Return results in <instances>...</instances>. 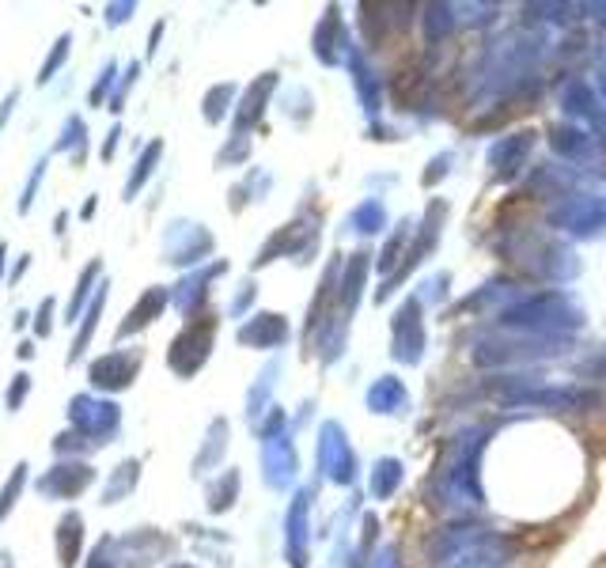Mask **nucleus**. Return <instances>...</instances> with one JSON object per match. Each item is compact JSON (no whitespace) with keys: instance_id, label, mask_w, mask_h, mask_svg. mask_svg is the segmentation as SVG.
<instances>
[{"instance_id":"f03ea898","label":"nucleus","mask_w":606,"mask_h":568,"mask_svg":"<svg viewBox=\"0 0 606 568\" xmlns=\"http://www.w3.org/2000/svg\"><path fill=\"white\" fill-rule=\"evenodd\" d=\"M91 481H95V470H91L88 462H57L54 470H46V474L35 481V489L38 497L46 500H72L80 497Z\"/></svg>"},{"instance_id":"9b49d317","label":"nucleus","mask_w":606,"mask_h":568,"mask_svg":"<svg viewBox=\"0 0 606 568\" xmlns=\"http://www.w3.org/2000/svg\"><path fill=\"white\" fill-rule=\"evenodd\" d=\"M69 50H72V35L65 31V35H61L54 46H50V57L42 61V69H38V84H50V80H54L57 69L69 61Z\"/></svg>"},{"instance_id":"9d476101","label":"nucleus","mask_w":606,"mask_h":568,"mask_svg":"<svg viewBox=\"0 0 606 568\" xmlns=\"http://www.w3.org/2000/svg\"><path fill=\"white\" fill-rule=\"evenodd\" d=\"M23 485H27V462H16V466H12V474H8V481H4V489H0V523L8 519L12 508H16Z\"/></svg>"},{"instance_id":"1a4fd4ad","label":"nucleus","mask_w":606,"mask_h":568,"mask_svg":"<svg viewBox=\"0 0 606 568\" xmlns=\"http://www.w3.org/2000/svg\"><path fill=\"white\" fill-rule=\"evenodd\" d=\"M137 474H141V462H137V459L122 462V466L110 474L107 489H103V504H114L118 497H125V493L137 485Z\"/></svg>"},{"instance_id":"ddd939ff","label":"nucleus","mask_w":606,"mask_h":568,"mask_svg":"<svg viewBox=\"0 0 606 568\" xmlns=\"http://www.w3.org/2000/svg\"><path fill=\"white\" fill-rule=\"evenodd\" d=\"M88 447H99V444L88 440L84 432H57L54 436V455H61V459H65V455H84Z\"/></svg>"},{"instance_id":"7ed1b4c3","label":"nucleus","mask_w":606,"mask_h":568,"mask_svg":"<svg viewBox=\"0 0 606 568\" xmlns=\"http://www.w3.org/2000/svg\"><path fill=\"white\" fill-rule=\"evenodd\" d=\"M137 368H141V353H137V349H129V353H107L88 368V379L91 387H99V391H125V387L133 383Z\"/></svg>"},{"instance_id":"39448f33","label":"nucleus","mask_w":606,"mask_h":568,"mask_svg":"<svg viewBox=\"0 0 606 568\" xmlns=\"http://www.w3.org/2000/svg\"><path fill=\"white\" fill-rule=\"evenodd\" d=\"M163 303H167V292H163V288H152V292H144L141 300H137V307L129 311V319L118 326V341L129 338V334H137V330H144V326H148V322H152L163 311Z\"/></svg>"},{"instance_id":"6e6552de","label":"nucleus","mask_w":606,"mask_h":568,"mask_svg":"<svg viewBox=\"0 0 606 568\" xmlns=\"http://www.w3.org/2000/svg\"><path fill=\"white\" fill-rule=\"evenodd\" d=\"M99 273H103V262L99 258H91V266L80 273V281H76V296H72V303L65 307V322H76L80 319V311H84V303H88L91 288H95V281H99Z\"/></svg>"},{"instance_id":"5701e85b","label":"nucleus","mask_w":606,"mask_h":568,"mask_svg":"<svg viewBox=\"0 0 606 568\" xmlns=\"http://www.w3.org/2000/svg\"><path fill=\"white\" fill-rule=\"evenodd\" d=\"M27 266H31V254H23V258H19V262H16V269H12V273H8V284H19V277H23V273H27Z\"/></svg>"},{"instance_id":"bb28decb","label":"nucleus","mask_w":606,"mask_h":568,"mask_svg":"<svg viewBox=\"0 0 606 568\" xmlns=\"http://www.w3.org/2000/svg\"><path fill=\"white\" fill-rule=\"evenodd\" d=\"M65 224H69V213H57V220H54V231H57V235L65 231Z\"/></svg>"},{"instance_id":"dca6fc26","label":"nucleus","mask_w":606,"mask_h":568,"mask_svg":"<svg viewBox=\"0 0 606 568\" xmlns=\"http://www.w3.org/2000/svg\"><path fill=\"white\" fill-rule=\"evenodd\" d=\"M54 307H57L54 296H46V300L38 303V311H35V338H50V334H54Z\"/></svg>"},{"instance_id":"6ab92c4d","label":"nucleus","mask_w":606,"mask_h":568,"mask_svg":"<svg viewBox=\"0 0 606 568\" xmlns=\"http://www.w3.org/2000/svg\"><path fill=\"white\" fill-rule=\"evenodd\" d=\"M133 76H137V65H129V72H125V80L118 84V91L110 95V110H122V103H125V91L133 88Z\"/></svg>"},{"instance_id":"a211bd4d","label":"nucleus","mask_w":606,"mask_h":568,"mask_svg":"<svg viewBox=\"0 0 606 568\" xmlns=\"http://www.w3.org/2000/svg\"><path fill=\"white\" fill-rule=\"evenodd\" d=\"M110 550H114V538H99L95 550H91L88 568H122L118 561H110Z\"/></svg>"},{"instance_id":"cd10ccee","label":"nucleus","mask_w":606,"mask_h":568,"mask_svg":"<svg viewBox=\"0 0 606 568\" xmlns=\"http://www.w3.org/2000/svg\"><path fill=\"white\" fill-rule=\"evenodd\" d=\"M0 568H12V553H0Z\"/></svg>"},{"instance_id":"423d86ee","label":"nucleus","mask_w":606,"mask_h":568,"mask_svg":"<svg viewBox=\"0 0 606 568\" xmlns=\"http://www.w3.org/2000/svg\"><path fill=\"white\" fill-rule=\"evenodd\" d=\"M103 303H107V284H99V288H95V300H91V307L80 315V330H76L72 349H69V364H76V360L84 356V349H88L91 334H95V326H99V315H103Z\"/></svg>"},{"instance_id":"412c9836","label":"nucleus","mask_w":606,"mask_h":568,"mask_svg":"<svg viewBox=\"0 0 606 568\" xmlns=\"http://www.w3.org/2000/svg\"><path fill=\"white\" fill-rule=\"evenodd\" d=\"M129 12H133V4H110L107 23H122V19H129Z\"/></svg>"},{"instance_id":"b1692460","label":"nucleus","mask_w":606,"mask_h":568,"mask_svg":"<svg viewBox=\"0 0 606 568\" xmlns=\"http://www.w3.org/2000/svg\"><path fill=\"white\" fill-rule=\"evenodd\" d=\"M95 209H99V197L91 194L88 201H84V205H80V220H91V216H95Z\"/></svg>"},{"instance_id":"f257e3e1","label":"nucleus","mask_w":606,"mask_h":568,"mask_svg":"<svg viewBox=\"0 0 606 568\" xmlns=\"http://www.w3.org/2000/svg\"><path fill=\"white\" fill-rule=\"evenodd\" d=\"M118 421L122 413L114 402H103V398H91V394H72L69 398V425L72 432H84L95 444H107L110 436L118 432Z\"/></svg>"},{"instance_id":"0eeeda50","label":"nucleus","mask_w":606,"mask_h":568,"mask_svg":"<svg viewBox=\"0 0 606 568\" xmlns=\"http://www.w3.org/2000/svg\"><path fill=\"white\" fill-rule=\"evenodd\" d=\"M57 152H65L72 163H84V156H88V129H84V118H80V114H72L69 122H65V133H61V141H57Z\"/></svg>"},{"instance_id":"aec40b11","label":"nucleus","mask_w":606,"mask_h":568,"mask_svg":"<svg viewBox=\"0 0 606 568\" xmlns=\"http://www.w3.org/2000/svg\"><path fill=\"white\" fill-rule=\"evenodd\" d=\"M19 103V88H12L8 95H4V103H0V129L8 125V118H12V107Z\"/></svg>"},{"instance_id":"4468645a","label":"nucleus","mask_w":606,"mask_h":568,"mask_svg":"<svg viewBox=\"0 0 606 568\" xmlns=\"http://www.w3.org/2000/svg\"><path fill=\"white\" fill-rule=\"evenodd\" d=\"M42 178H46V156L35 163V171H31L27 186H23V197H19V213H23V216L31 213V205H35V194H38V186H42Z\"/></svg>"},{"instance_id":"393cba45","label":"nucleus","mask_w":606,"mask_h":568,"mask_svg":"<svg viewBox=\"0 0 606 568\" xmlns=\"http://www.w3.org/2000/svg\"><path fill=\"white\" fill-rule=\"evenodd\" d=\"M16 356H19V360H31V356H35V341H19Z\"/></svg>"},{"instance_id":"f3484780","label":"nucleus","mask_w":606,"mask_h":568,"mask_svg":"<svg viewBox=\"0 0 606 568\" xmlns=\"http://www.w3.org/2000/svg\"><path fill=\"white\" fill-rule=\"evenodd\" d=\"M114 72H118V65H114V61H107V65H103V72H99V80H95V88L88 91L91 107H103V99H107L110 84H114Z\"/></svg>"},{"instance_id":"4be33fe9","label":"nucleus","mask_w":606,"mask_h":568,"mask_svg":"<svg viewBox=\"0 0 606 568\" xmlns=\"http://www.w3.org/2000/svg\"><path fill=\"white\" fill-rule=\"evenodd\" d=\"M118 137H122V125H114L107 133V144H103V160H110L114 156V148H118Z\"/></svg>"},{"instance_id":"20e7f679","label":"nucleus","mask_w":606,"mask_h":568,"mask_svg":"<svg viewBox=\"0 0 606 568\" xmlns=\"http://www.w3.org/2000/svg\"><path fill=\"white\" fill-rule=\"evenodd\" d=\"M80 546H84V519H80V512H65L61 523H57V565L61 568L76 565Z\"/></svg>"},{"instance_id":"a878e982","label":"nucleus","mask_w":606,"mask_h":568,"mask_svg":"<svg viewBox=\"0 0 606 568\" xmlns=\"http://www.w3.org/2000/svg\"><path fill=\"white\" fill-rule=\"evenodd\" d=\"M4 266H8V243L0 239V281H4Z\"/></svg>"},{"instance_id":"2eb2a0df","label":"nucleus","mask_w":606,"mask_h":568,"mask_svg":"<svg viewBox=\"0 0 606 568\" xmlns=\"http://www.w3.org/2000/svg\"><path fill=\"white\" fill-rule=\"evenodd\" d=\"M31 394V375L19 372L12 375V387H8V394H4V406H8V413H16L19 406H23V398Z\"/></svg>"},{"instance_id":"f8f14e48","label":"nucleus","mask_w":606,"mask_h":568,"mask_svg":"<svg viewBox=\"0 0 606 568\" xmlns=\"http://www.w3.org/2000/svg\"><path fill=\"white\" fill-rule=\"evenodd\" d=\"M160 152H163L160 141H152V148H144V156L137 160V171H133L129 186H125V201H129V197H137V190L144 186V178L152 175V167H156V160H160Z\"/></svg>"}]
</instances>
